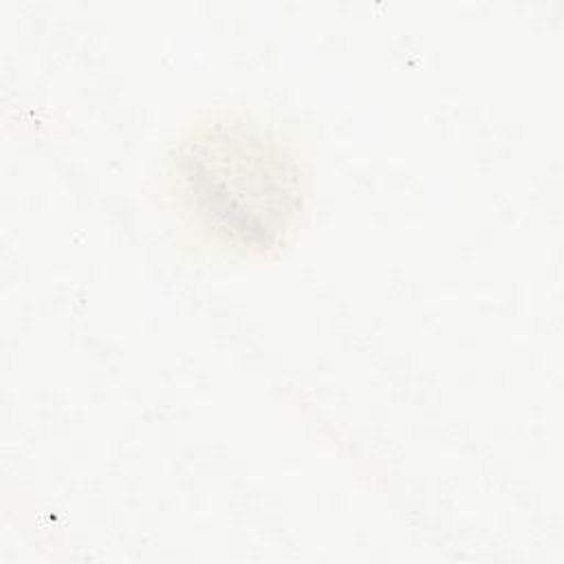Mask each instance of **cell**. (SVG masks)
<instances>
[{"instance_id":"obj_1","label":"cell","mask_w":564,"mask_h":564,"mask_svg":"<svg viewBox=\"0 0 564 564\" xmlns=\"http://www.w3.org/2000/svg\"><path fill=\"white\" fill-rule=\"evenodd\" d=\"M187 192L200 216L245 240L264 242L291 212L293 176L267 141L223 130L198 139L185 156Z\"/></svg>"}]
</instances>
